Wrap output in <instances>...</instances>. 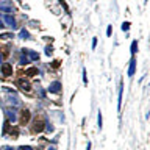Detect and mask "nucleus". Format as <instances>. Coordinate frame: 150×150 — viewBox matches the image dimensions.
I'll return each mask as SVG.
<instances>
[{
  "instance_id": "nucleus-8",
  "label": "nucleus",
  "mask_w": 150,
  "mask_h": 150,
  "mask_svg": "<svg viewBox=\"0 0 150 150\" xmlns=\"http://www.w3.org/2000/svg\"><path fill=\"white\" fill-rule=\"evenodd\" d=\"M122 92H124V89H122V83L119 86V103H117V108L120 110V106H122Z\"/></svg>"
},
{
  "instance_id": "nucleus-18",
  "label": "nucleus",
  "mask_w": 150,
  "mask_h": 150,
  "mask_svg": "<svg viewBox=\"0 0 150 150\" xmlns=\"http://www.w3.org/2000/svg\"><path fill=\"white\" fill-rule=\"evenodd\" d=\"M83 81L85 83H88V78H86V70L83 69Z\"/></svg>"
},
{
  "instance_id": "nucleus-12",
  "label": "nucleus",
  "mask_w": 150,
  "mask_h": 150,
  "mask_svg": "<svg viewBox=\"0 0 150 150\" xmlns=\"http://www.w3.org/2000/svg\"><path fill=\"white\" fill-rule=\"evenodd\" d=\"M30 58H31V60H38L39 55H38L36 52H30Z\"/></svg>"
},
{
  "instance_id": "nucleus-5",
  "label": "nucleus",
  "mask_w": 150,
  "mask_h": 150,
  "mask_svg": "<svg viewBox=\"0 0 150 150\" xmlns=\"http://www.w3.org/2000/svg\"><path fill=\"white\" fill-rule=\"evenodd\" d=\"M135 69H136V60L133 58V60L130 61V67H128V77H133V75H135Z\"/></svg>"
},
{
  "instance_id": "nucleus-20",
  "label": "nucleus",
  "mask_w": 150,
  "mask_h": 150,
  "mask_svg": "<svg viewBox=\"0 0 150 150\" xmlns=\"http://www.w3.org/2000/svg\"><path fill=\"white\" fill-rule=\"evenodd\" d=\"M0 28H5V25H3V20H0Z\"/></svg>"
},
{
  "instance_id": "nucleus-2",
  "label": "nucleus",
  "mask_w": 150,
  "mask_h": 150,
  "mask_svg": "<svg viewBox=\"0 0 150 150\" xmlns=\"http://www.w3.org/2000/svg\"><path fill=\"white\" fill-rule=\"evenodd\" d=\"M60 91H61V83L60 81H53V83L49 86V92L56 94V92H60Z\"/></svg>"
},
{
  "instance_id": "nucleus-13",
  "label": "nucleus",
  "mask_w": 150,
  "mask_h": 150,
  "mask_svg": "<svg viewBox=\"0 0 150 150\" xmlns=\"http://www.w3.org/2000/svg\"><path fill=\"white\" fill-rule=\"evenodd\" d=\"M128 28H130V24H128V22H124V24H122V30L127 31Z\"/></svg>"
},
{
  "instance_id": "nucleus-1",
  "label": "nucleus",
  "mask_w": 150,
  "mask_h": 150,
  "mask_svg": "<svg viewBox=\"0 0 150 150\" xmlns=\"http://www.w3.org/2000/svg\"><path fill=\"white\" fill-rule=\"evenodd\" d=\"M17 85L20 86V89L22 91H25V92H30V89H31V85L28 83L27 80H24V78H20L19 81H17Z\"/></svg>"
},
{
  "instance_id": "nucleus-3",
  "label": "nucleus",
  "mask_w": 150,
  "mask_h": 150,
  "mask_svg": "<svg viewBox=\"0 0 150 150\" xmlns=\"http://www.w3.org/2000/svg\"><path fill=\"white\" fill-rule=\"evenodd\" d=\"M2 74L5 75V77H10V75H13V66L11 64H3L2 66Z\"/></svg>"
},
{
  "instance_id": "nucleus-16",
  "label": "nucleus",
  "mask_w": 150,
  "mask_h": 150,
  "mask_svg": "<svg viewBox=\"0 0 150 150\" xmlns=\"http://www.w3.org/2000/svg\"><path fill=\"white\" fill-rule=\"evenodd\" d=\"M20 63H22V64H27V63H28V58H27V56H22V58H20Z\"/></svg>"
},
{
  "instance_id": "nucleus-22",
  "label": "nucleus",
  "mask_w": 150,
  "mask_h": 150,
  "mask_svg": "<svg viewBox=\"0 0 150 150\" xmlns=\"http://www.w3.org/2000/svg\"><path fill=\"white\" fill-rule=\"evenodd\" d=\"M50 150H56V149H50Z\"/></svg>"
},
{
  "instance_id": "nucleus-14",
  "label": "nucleus",
  "mask_w": 150,
  "mask_h": 150,
  "mask_svg": "<svg viewBox=\"0 0 150 150\" xmlns=\"http://www.w3.org/2000/svg\"><path fill=\"white\" fill-rule=\"evenodd\" d=\"M52 52H53L52 47H45V55H52Z\"/></svg>"
},
{
  "instance_id": "nucleus-21",
  "label": "nucleus",
  "mask_w": 150,
  "mask_h": 150,
  "mask_svg": "<svg viewBox=\"0 0 150 150\" xmlns=\"http://www.w3.org/2000/svg\"><path fill=\"white\" fill-rule=\"evenodd\" d=\"M0 63H2V55H0Z\"/></svg>"
},
{
  "instance_id": "nucleus-17",
  "label": "nucleus",
  "mask_w": 150,
  "mask_h": 150,
  "mask_svg": "<svg viewBox=\"0 0 150 150\" xmlns=\"http://www.w3.org/2000/svg\"><path fill=\"white\" fill-rule=\"evenodd\" d=\"M19 150H31V147H28V145H22V147H19Z\"/></svg>"
},
{
  "instance_id": "nucleus-7",
  "label": "nucleus",
  "mask_w": 150,
  "mask_h": 150,
  "mask_svg": "<svg viewBox=\"0 0 150 150\" xmlns=\"http://www.w3.org/2000/svg\"><path fill=\"white\" fill-rule=\"evenodd\" d=\"M25 75H28V77L38 75V69H36V67H30V69H27V70H25Z\"/></svg>"
},
{
  "instance_id": "nucleus-10",
  "label": "nucleus",
  "mask_w": 150,
  "mask_h": 150,
  "mask_svg": "<svg viewBox=\"0 0 150 150\" xmlns=\"http://www.w3.org/2000/svg\"><path fill=\"white\" fill-rule=\"evenodd\" d=\"M138 52V41H133V42H131V53H135Z\"/></svg>"
},
{
  "instance_id": "nucleus-19",
  "label": "nucleus",
  "mask_w": 150,
  "mask_h": 150,
  "mask_svg": "<svg viewBox=\"0 0 150 150\" xmlns=\"http://www.w3.org/2000/svg\"><path fill=\"white\" fill-rule=\"evenodd\" d=\"M95 45H97V39L94 38V39H92V47H95Z\"/></svg>"
},
{
  "instance_id": "nucleus-4",
  "label": "nucleus",
  "mask_w": 150,
  "mask_h": 150,
  "mask_svg": "<svg viewBox=\"0 0 150 150\" xmlns=\"http://www.w3.org/2000/svg\"><path fill=\"white\" fill-rule=\"evenodd\" d=\"M3 20L8 24V27H11V28H16V20H14V17L10 16V14H6L5 17H3Z\"/></svg>"
},
{
  "instance_id": "nucleus-6",
  "label": "nucleus",
  "mask_w": 150,
  "mask_h": 150,
  "mask_svg": "<svg viewBox=\"0 0 150 150\" xmlns=\"http://www.w3.org/2000/svg\"><path fill=\"white\" fill-rule=\"evenodd\" d=\"M30 120V111H22V117H20V122L22 124H27V122Z\"/></svg>"
},
{
  "instance_id": "nucleus-11",
  "label": "nucleus",
  "mask_w": 150,
  "mask_h": 150,
  "mask_svg": "<svg viewBox=\"0 0 150 150\" xmlns=\"http://www.w3.org/2000/svg\"><path fill=\"white\" fill-rule=\"evenodd\" d=\"M42 125H44L42 122H38V120H36V127H35V131H42V128H44Z\"/></svg>"
},
{
  "instance_id": "nucleus-15",
  "label": "nucleus",
  "mask_w": 150,
  "mask_h": 150,
  "mask_svg": "<svg viewBox=\"0 0 150 150\" xmlns=\"http://www.w3.org/2000/svg\"><path fill=\"white\" fill-rule=\"evenodd\" d=\"M99 130H102V114L99 113Z\"/></svg>"
},
{
  "instance_id": "nucleus-9",
  "label": "nucleus",
  "mask_w": 150,
  "mask_h": 150,
  "mask_svg": "<svg viewBox=\"0 0 150 150\" xmlns=\"http://www.w3.org/2000/svg\"><path fill=\"white\" fill-rule=\"evenodd\" d=\"M20 38H22V39H28V38H30V33H28L25 28L20 30Z\"/></svg>"
}]
</instances>
